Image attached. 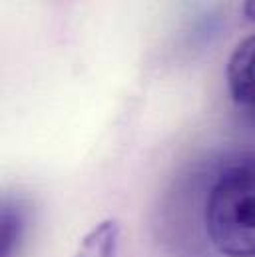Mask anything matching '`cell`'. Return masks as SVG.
<instances>
[{
  "instance_id": "3",
  "label": "cell",
  "mask_w": 255,
  "mask_h": 257,
  "mask_svg": "<svg viewBox=\"0 0 255 257\" xmlns=\"http://www.w3.org/2000/svg\"><path fill=\"white\" fill-rule=\"evenodd\" d=\"M122 225L114 217L98 221L78 243L72 257H116Z\"/></svg>"
},
{
  "instance_id": "5",
  "label": "cell",
  "mask_w": 255,
  "mask_h": 257,
  "mask_svg": "<svg viewBox=\"0 0 255 257\" xmlns=\"http://www.w3.org/2000/svg\"><path fill=\"white\" fill-rule=\"evenodd\" d=\"M243 14L245 18L255 22V0H243Z\"/></svg>"
},
{
  "instance_id": "4",
  "label": "cell",
  "mask_w": 255,
  "mask_h": 257,
  "mask_svg": "<svg viewBox=\"0 0 255 257\" xmlns=\"http://www.w3.org/2000/svg\"><path fill=\"white\" fill-rule=\"evenodd\" d=\"M24 229V215L16 207H10L8 203L2 209V229H0V257H12L16 251V245L20 243Z\"/></svg>"
},
{
  "instance_id": "1",
  "label": "cell",
  "mask_w": 255,
  "mask_h": 257,
  "mask_svg": "<svg viewBox=\"0 0 255 257\" xmlns=\"http://www.w3.org/2000/svg\"><path fill=\"white\" fill-rule=\"evenodd\" d=\"M203 225L223 257H255V156L223 168L211 184Z\"/></svg>"
},
{
  "instance_id": "2",
  "label": "cell",
  "mask_w": 255,
  "mask_h": 257,
  "mask_svg": "<svg viewBox=\"0 0 255 257\" xmlns=\"http://www.w3.org/2000/svg\"><path fill=\"white\" fill-rule=\"evenodd\" d=\"M225 82L233 104L255 118V34L231 50L225 64Z\"/></svg>"
}]
</instances>
